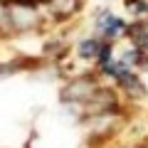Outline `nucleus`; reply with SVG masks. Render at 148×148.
I'll return each mask as SVG.
<instances>
[{"instance_id": "obj_3", "label": "nucleus", "mask_w": 148, "mask_h": 148, "mask_svg": "<svg viewBox=\"0 0 148 148\" xmlns=\"http://www.w3.org/2000/svg\"><path fill=\"white\" fill-rule=\"evenodd\" d=\"M49 5L57 15H72L79 5V0H49Z\"/></svg>"}, {"instance_id": "obj_1", "label": "nucleus", "mask_w": 148, "mask_h": 148, "mask_svg": "<svg viewBox=\"0 0 148 148\" xmlns=\"http://www.w3.org/2000/svg\"><path fill=\"white\" fill-rule=\"evenodd\" d=\"M96 82L94 79H89V77H79V79H74L72 84L67 86V89H64V101H89L91 96L96 94Z\"/></svg>"}, {"instance_id": "obj_2", "label": "nucleus", "mask_w": 148, "mask_h": 148, "mask_svg": "<svg viewBox=\"0 0 148 148\" xmlns=\"http://www.w3.org/2000/svg\"><path fill=\"white\" fill-rule=\"evenodd\" d=\"M101 47H104V45H101L96 37L84 40V42L79 45V57H84V59H96V57L101 54Z\"/></svg>"}]
</instances>
